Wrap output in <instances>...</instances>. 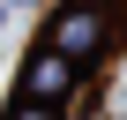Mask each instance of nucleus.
Returning <instances> with one entry per match:
<instances>
[{
  "label": "nucleus",
  "instance_id": "7ed1b4c3",
  "mask_svg": "<svg viewBox=\"0 0 127 120\" xmlns=\"http://www.w3.org/2000/svg\"><path fill=\"white\" fill-rule=\"evenodd\" d=\"M8 120H60V113H52V105H30V98H15V113H8Z\"/></svg>",
  "mask_w": 127,
  "mask_h": 120
},
{
  "label": "nucleus",
  "instance_id": "f03ea898",
  "mask_svg": "<svg viewBox=\"0 0 127 120\" xmlns=\"http://www.w3.org/2000/svg\"><path fill=\"white\" fill-rule=\"evenodd\" d=\"M75 83H82V60H67L60 45H37V53L23 60V90H15V98H30V105H60Z\"/></svg>",
  "mask_w": 127,
  "mask_h": 120
},
{
  "label": "nucleus",
  "instance_id": "f257e3e1",
  "mask_svg": "<svg viewBox=\"0 0 127 120\" xmlns=\"http://www.w3.org/2000/svg\"><path fill=\"white\" fill-rule=\"evenodd\" d=\"M105 38H112V8H97V0H67V8L52 15V30H45V45H60L67 60H90L105 53Z\"/></svg>",
  "mask_w": 127,
  "mask_h": 120
}]
</instances>
